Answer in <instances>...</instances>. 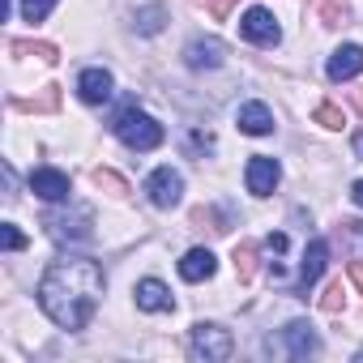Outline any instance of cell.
Instances as JSON below:
<instances>
[{"label":"cell","instance_id":"obj_17","mask_svg":"<svg viewBox=\"0 0 363 363\" xmlns=\"http://www.w3.org/2000/svg\"><path fill=\"white\" fill-rule=\"evenodd\" d=\"M286 231H274L269 240H265V257H269V278L274 282H286V274H282V257H286Z\"/></svg>","mask_w":363,"mask_h":363},{"label":"cell","instance_id":"obj_30","mask_svg":"<svg viewBox=\"0 0 363 363\" xmlns=\"http://www.w3.org/2000/svg\"><path fill=\"white\" fill-rule=\"evenodd\" d=\"M350 282L363 291V257H354V261H350Z\"/></svg>","mask_w":363,"mask_h":363},{"label":"cell","instance_id":"obj_5","mask_svg":"<svg viewBox=\"0 0 363 363\" xmlns=\"http://www.w3.org/2000/svg\"><path fill=\"white\" fill-rule=\"evenodd\" d=\"M90 223H94L90 206H73L69 214H48L43 218V227H48V235L56 244H86L90 240Z\"/></svg>","mask_w":363,"mask_h":363},{"label":"cell","instance_id":"obj_28","mask_svg":"<svg viewBox=\"0 0 363 363\" xmlns=\"http://www.w3.org/2000/svg\"><path fill=\"white\" fill-rule=\"evenodd\" d=\"M0 244H5V252H18V248H26V235L13 223H5V227H0Z\"/></svg>","mask_w":363,"mask_h":363},{"label":"cell","instance_id":"obj_26","mask_svg":"<svg viewBox=\"0 0 363 363\" xmlns=\"http://www.w3.org/2000/svg\"><path fill=\"white\" fill-rule=\"evenodd\" d=\"M52 9H56V0H22V18L26 22H43Z\"/></svg>","mask_w":363,"mask_h":363},{"label":"cell","instance_id":"obj_3","mask_svg":"<svg viewBox=\"0 0 363 363\" xmlns=\"http://www.w3.org/2000/svg\"><path fill=\"white\" fill-rule=\"evenodd\" d=\"M316 350H320V337L308 320H291V325H282L278 333L265 337V354H274V359H308Z\"/></svg>","mask_w":363,"mask_h":363},{"label":"cell","instance_id":"obj_23","mask_svg":"<svg viewBox=\"0 0 363 363\" xmlns=\"http://www.w3.org/2000/svg\"><path fill=\"white\" fill-rule=\"evenodd\" d=\"M316 13H320V26H342L350 5L346 0H316Z\"/></svg>","mask_w":363,"mask_h":363},{"label":"cell","instance_id":"obj_20","mask_svg":"<svg viewBox=\"0 0 363 363\" xmlns=\"http://www.w3.org/2000/svg\"><path fill=\"white\" fill-rule=\"evenodd\" d=\"M18 111H56L60 107V90L56 86H43V94L39 99H9Z\"/></svg>","mask_w":363,"mask_h":363},{"label":"cell","instance_id":"obj_14","mask_svg":"<svg viewBox=\"0 0 363 363\" xmlns=\"http://www.w3.org/2000/svg\"><path fill=\"white\" fill-rule=\"evenodd\" d=\"M133 299H137V308H141V312H171V308H175L171 291H167L158 278H141V282L133 286Z\"/></svg>","mask_w":363,"mask_h":363},{"label":"cell","instance_id":"obj_11","mask_svg":"<svg viewBox=\"0 0 363 363\" xmlns=\"http://www.w3.org/2000/svg\"><path fill=\"white\" fill-rule=\"evenodd\" d=\"M111 90H116V77H111L107 69H86V73L77 77V94H82V103H90V107L107 103Z\"/></svg>","mask_w":363,"mask_h":363},{"label":"cell","instance_id":"obj_2","mask_svg":"<svg viewBox=\"0 0 363 363\" xmlns=\"http://www.w3.org/2000/svg\"><path fill=\"white\" fill-rule=\"evenodd\" d=\"M111 128H116V137H120L128 150H137V154L158 150V145H162V137H167V133H162V124H158L154 116H145L137 103H128V107L116 116V124H111Z\"/></svg>","mask_w":363,"mask_h":363},{"label":"cell","instance_id":"obj_6","mask_svg":"<svg viewBox=\"0 0 363 363\" xmlns=\"http://www.w3.org/2000/svg\"><path fill=\"white\" fill-rule=\"evenodd\" d=\"M145 197H150V206H158V210L179 206V197H184V175H179L175 167L150 171V179H145Z\"/></svg>","mask_w":363,"mask_h":363},{"label":"cell","instance_id":"obj_21","mask_svg":"<svg viewBox=\"0 0 363 363\" xmlns=\"http://www.w3.org/2000/svg\"><path fill=\"white\" fill-rule=\"evenodd\" d=\"M90 179H94L103 193H111V197H128V179H124V175H116L111 167H94V175H90Z\"/></svg>","mask_w":363,"mask_h":363},{"label":"cell","instance_id":"obj_7","mask_svg":"<svg viewBox=\"0 0 363 363\" xmlns=\"http://www.w3.org/2000/svg\"><path fill=\"white\" fill-rule=\"evenodd\" d=\"M278 179H282L278 158H269V154H252V158H248V167H244V184H248L252 197H274Z\"/></svg>","mask_w":363,"mask_h":363},{"label":"cell","instance_id":"obj_1","mask_svg":"<svg viewBox=\"0 0 363 363\" xmlns=\"http://www.w3.org/2000/svg\"><path fill=\"white\" fill-rule=\"evenodd\" d=\"M107 274L90 257H60L48 265L39 278V308L60 325V329H86L99 299H103Z\"/></svg>","mask_w":363,"mask_h":363},{"label":"cell","instance_id":"obj_4","mask_svg":"<svg viewBox=\"0 0 363 363\" xmlns=\"http://www.w3.org/2000/svg\"><path fill=\"white\" fill-rule=\"evenodd\" d=\"M189 350H193V359L227 363V359L235 354V337H231L223 325H214V320H197V325H193V337H189Z\"/></svg>","mask_w":363,"mask_h":363},{"label":"cell","instance_id":"obj_19","mask_svg":"<svg viewBox=\"0 0 363 363\" xmlns=\"http://www.w3.org/2000/svg\"><path fill=\"white\" fill-rule=\"evenodd\" d=\"M9 48H13L18 56H39V60H48V65H52V60H60L56 43H43V39H13Z\"/></svg>","mask_w":363,"mask_h":363},{"label":"cell","instance_id":"obj_9","mask_svg":"<svg viewBox=\"0 0 363 363\" xmlns=\"http://www.w3.org/2000/svg\"><path fill=\"white\" fill-rule=\"evenodd\" d=\"M30 193L43 197V201H69L73 184H69V175H65V171H56V167H39V171H30Z\"/></svg>","mask_w":363,"mask_h":363},{"label":"cell","instance_id":"obj_27","mask_svg":"<svg viewBox=\"0 0 363 363\" xmlns=\"http://www.w3.org/2000/svg\"><path fill=\"white\" fill-rule=\"evenodd\" d=\"M342 240H346L350 257H363V223H342Z\"/></svg>","mask_w":363,"mask_h":363},{"label":"cell","instance_id":"obj_13","mask_svg":"<svg viewBox=\"0 0 363 363\" xmlns=\"http://www.w3.org/2000/svg\"><path fill=\"white\" fill-rule=\"evenodd\" d=\"M223 60H227V48H223L218 39H193V43L184 48V65L197 69V73H201V69H218Z\"/></svg>","mask_w":363,"mask_h":363},{"label":"cell","instance_id":"obj_22","mask_svg":"<svg viewBox=\"0 0 363 363\" xmlns=\"http://www.w3.org/2000/svg\"><path fill=\"white\" fill-rule=\"evenodd\" d=\"M231 261H235V274H240V282H252V274H257V244H235Z\"/></svg>","mask_w":363,"mask_h":363},{"label":"cell","instance_id":"obj_29","mask_svg":"<svg viewBox=\"0 0 363 363\" xmlns=\"http://www.w3.org/2000/svg\"><path fill=\"white\" fill-rule=\"evenodd\" d=\"M197 9H206L210 18H227V9H231V0H193Z\"/></svg>","mask_w":363,"mask_h":363},{"label":"cell","instance_id":"obj_33","mask_svg":"<svg viewBox=\"0 0 363 363\" xmlns=\"http://www.w3.org/2000/svg\"><path fill=\"white\" fill-rule=\"evenodd\" d=\"M354 154L363 158V133H354Z\"/></svg>","mask_w":363,"mask_h":363},{"label":"cell","instance_id":"obj_16","mask_svg":"<svg viewBox=\"0 0 363 363\" xmlns=\"http://www.w3.org/2000/svg\"><path fill=\"white\" fill-rule=\"evenodd\" d=\"M214 269H218V261L210 248H189L179 257V278L184 282H206V278H214Z\"/></svg>","mask_w":363,"mask_h":363},{"label":"cell","instance_id":"obj_31","mask_svg":"<svg viewBox=\"0 0 363 363\" xmlns=\"http://www.w3.org/2000/svg\"><path fill=\"white\" fill-rule=\"evenodd\" d=\"M350 201L363 210V179H354V184H350Z\"/></svg>","mask_w":363,"mask_h":363},{"label":"cell","instance_id":"obj_12","mask_svg":"<svg viewBox=\"0 0 363 363\" xmlns=\"http://www.w3.org/2000/svg\"><path fill=\"white\" fill-rule=\"evenodd\" d=\"M329 82H350V77H359L363 73V48L359 43H342L333 56H329Z\"/></svg>","mask_w":363,"mask_h":363},{"label":"cell","instance_id":"obj_32","mask_svg":"<svg viewBox=\"0 0 363 363\" xmlns=\"http://www.w3.org/2000/svg\"><path fill=\"white\" fill-rule=\"evenodd\" d=\"M350 103H354V111L363 116V90H354V94H350Z\"/></svg>","mask_w":363,"mask_h":363},{"label":"cell","instance_id":"obj_25","mask_svg":"<svg viewBox=\"0 0 363 363\" xmlns=\"http://www.w3.org/2000/svg\"><path fill=\"white\" fill-rule=\"evenodd\" d=\"M342 308H346V286H342V278H337V282H329V286H325V295H320V312L337 316Z\"/></svg>","mask_w":363,"mask_h":363},{"label":"cell","instance_id":"obj_15","mask_svg":"<svg viewBox=\"0 0 363 363\" xmlns=\"http://www.w3.org/2000/svg\"><path fill=\"white\" fill-rule=\"evenodd\" d=\"M235 124H240V133H248V137H269V133H274V111H269L265 103H244V107L235 111Z\"/></svg>","mask_w":363,"mask_h":363},{"label":"cell","instance_id":"obj_10","mask_svg":"<svg viewBox=\"0 0 363 363\" xmlns=\"http://www.w3.org/2000/svg\"><path fill=\"white\" fill-rule=\"evenodd\" d=\"M325 265H329V240H312L308 248H303V261H299V278H295V291H308V286H316V278L325 274Z\"/></svg>","mask_w":363,"mask_h":363},{"label":"cell","instance_id":"obj_8","mask_svg":"<svg viewBox=\"0 0 363 363\" xmlns=\"http://www.w3.org/2000/svg\"><path fill=\"white\" fill-rule=\"evenodd\" d=\"M240 39H248V43H257V48H278V43H282V26L274 22L269 9H248V13L240 18Z\"/></svg>","mask_w":363,"mask_h":363},{"label":"cell","instance_id":"obj_18","mask_svg":"<svg viewBox=\"0 0 363 363\" xmlns=\"http://www.w3.org/2000/svg\"><path fill=\"white\" fill-rule=\"evenodd\" d=\"M133 26H137V35H158L167 26V9L162 5H145V9L133 13Z\"/></svg>","mask_w":363,"mask_h":363},{"label":"cell","instance_id":"obj_34","mask_svg":"<svg viewBox=\"0 0 363 363\" xmlns=\"http://www.w3.org/2000/svg\"><path fill=\"white\" fill-rule=\"evenodd\" d=\"M359 359H363V350H359Z\"/></svg>","mask_w":363,"mask_h":363},{"label":"cell","instance_id":"obj_24","mask_svg":"<svg viewBox=\"0 0 363 363\" xmlns=\"http://www.w3.org/2000/svg\"><path fill=\"white\" fill-rule=\"evenodd\" d=\"M312 124H320V128H333V133H337V128L346 124V116H342V107H337V103H316V107H312Z\"/></svg>","mask_w":363,"mask_h":363}]
</instances>
